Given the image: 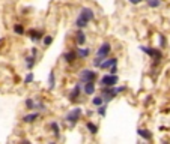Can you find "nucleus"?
Returning <instances> with one entry per match:
<instances>
[{
    "instance_id": "1",
    "label": "nucleus",
    "mask_w": 170,
    "mask_h": 144,
    "mask_svg": "<svg viewBox=\"0 0 170 144\" xmlns=\"http://www.w3.org/2000/svg\"><path fill=\"white\" fill-rule=\"evenodd\" d=\"M95 18V12L90 8H81L80 9V14L75 20V27L78 29H85L87 23H90Z\"/></svg>"
},
{
    "instance_id": "2",
    "label": "nucleus",
    "mask_w": 170,
    "mask_h": 144,
    "mask_svg": "<svg viewBox=\"0 0 170 144\" xmlns=\"http://www.w3.org/2000/svg\"><path fill=\"white\" fill-rule=\"evenodd\" d=\"M140 51L146 53L149 57H152V59L155 60L153 65H158L163 59V53L160 48H152V47H148V45H142V47H140Z\"/></svg>"
},
{
    "instance_id": "3",
    "label": "nucleus",
    "mask_w": 170,
    "mask_h": 144,
    "mask_svg": "<svg viewBox=\"0 0 170 144\" xmlns=\"http://www.w3.org/2000/svg\"><path fill=\"white\" fill-rule=\"evenodd\" d=\"M81 114H83V110H81L80 107H75V108H72V110H71L68 114L65 116V120L68 122L69 125H72V126H74L77 122L81 119Z\"/></svg>"
},
{
    "instance_id": "4",
    "label": "nucleus",
    "mask_w": 170,
    "mask_h": 144,
    "mask_svg": "<svg viewBox=\"0 0 170 144\" xmlns=\"http://www.w3.org/2000/svg\"><path fill=\"white\" fill-rule=\"evenodd\" d=\"M98 77V72H95L92 69H81L80 71V81L85 84V83H90V81H95Z\"/></svg>"
},
{
    "instance_id": "5",
    "label": "nucleus",
    "mask_w": 170,
    "mask_h": 144,
    "mask_svg": "<svg viewBox=\"0 0 170 144\" xmlns=\"http://www.w3.org/2000/svg\"><path fill=\"white\" fill-rule=\"evenodd\" d=\"M118 83H119V77L116 75V74H110V72L105 74V75L100 80V86H101V87H104V86L111 87V86H116Z\"/></svg>"
},
{
    "instance_id": "6",
    "label": "nucleus",
    "mask_w": 170,
    "mask_h": 144,
    "mask_svg": "<svg viewBox=\"0 0 170 144\" xmlns=\"http://www.w3.org/2000/svg\"><path fill=\"white\" fill-rule=\"evenodd\" d=\"M81 92H83V83L80 81V83H77L75 86H74V89L71 90V93H69V101L75 102L78 98H80V95H81Z\"/></svg>"
},
{
    "instance_id": "7",
    "label": "nucleus",
    "mask_w": 170,
    "mask_h": 144,
    "mask_svg": "<svg viewBox=\"0 0 170 144\" xmlns=\"http://www.w3.org/2000/svg\"><path fill=\"white\" fill-rule=\"evenodd\" d=\"M110 53H111V44L110 42H104L101 47L96 50V56H101V57L105 59V57H109Z\"/></svg>"
},
{
    "instance_id": "8",
    "label": "nucleus",
    "mask_w": 170,
    "mask_h": 144,
    "mask_svg": "<svg viewBox=\"0 0 170 144\" xmlns=\"http://www.w3.org/2000/svg\"><path fill=\"white\" fill-rule=\"evenodd\" d=\"M77 59H78V56H77V50H69V51H66V53L63 54V60H65L66 63H69V65H72Z\"/></svg>"
},
{
    "instance_id": "9",
    "label": "nucleus",
    "mask_w": 170,
    "mask_h": 144,
    "mask_svg": "<svg viewBox=\"0 0 170 144\" xmlns=\"http://www.w3.org/2000/svg\"><path fill=\"white\" fill-rule=\"evenodd\" d=\"M114 65H118V59L116 57H105L104 59V62L101 63V68L100 69H110L111 66H114Z\"/></svg>"
},
{
    "instance_id": "10",
    "label": "nucleus",
    "mask_w": 170,
    "mask_h": 144,
    "mask_svg": "<svg viewBox=\"0 0 170 144\" xmlns=\"http://www.w3.org/2000/svg\"><path fill=\"white\" fill-rule=\"evenodd\" d=\"M95 90H96V84H95V81H90V83H85L83 84V92L85 95H94Z\"/></svg>"
},
{
    "instance_id": "11",
    "label": "nucleus",
    "mask_w": 170,
    "mask_h": 144,
    "mask_svg": "<svg viewBox=\"0 0 170 144\" xmlns=\"http://www.w3.org/2000/svg\"><path fill=\"white\" fill-rule=\"evenodd\" d=\"M137 134L142 137V138H145L146 141H151V140H152V132H151L149 129H143V128H140V129H137Z\"/></svg>"
},
{
    "instance_id": "12",
    "label": "nucleus",
    "mask_w": 170,
    "mask_h": 144,
    "mask_svg": "<svg viewBox=\"0 0 170 144\" xmlns=\"http://www.w3.org/2000/svg\"><path fill=\"white\" fill-rule=\"evenodd\" d=\"M75 41H77V45H80V47H83V45L86 44V35H85V32H83L81 29L77 32Z\"/></svg>"
},
{
    "instance_id": "13",
    "label": "nucleus",
    "mask_w": 170,
    "mask_h": 144,
    "mask_svg": "<svg viewBox=\"0 0 170 144\" xmlns=\"http://www.w3.org/2000/svg\"><path fill=\"white\" fill-rule=\"evenodd\" d=\"M39 117V113L36 111V113H30V114H26L24 117H23V122L24 123H33L35 120H38Z\"/></svg>"
},
{
    "instance_id": "14",
    "label": "nucleus",
    "mask_w": 170,
    "mask_h": 144,
    "mask_svg": "<svg viewBox=\"0 0 170 144\" xmlns=\"http://www.w3.org/2000/svg\"><path fill=\"white\" fill-rule=\"evenodd\" d=\"M56 87V75H54V71H51L48 74V90H54Z\"/></svg>"
},
{
    "instance_id": "15",
    "label": "nucleus",
    "mask_w": 170,
    "mask_h": 144,
    "mask_svg": "<svg viewBox=\"0 0 170 144\" xmlns=\"http://www.w3.org/2000/svg\"><path fill=\"white\" fill-rule=\"evenodd\" d=\"M89 54H90V50H89V48H77V56H78V59H86Z\"/></svg>"
},
{
    "instance_id": "16",
    "label": "nucleus",
    "mask_w": 170,
    "mask_h": 144,
    "mask_svg": "<svg viewBox=\"0 0 170 144\" xmlns=\"http://www.w3.org/2000/svg\"><path fill=\"white\" fill-rule=\"evenodd\" d=\"M86 128H87V131L92 134V135H95V134H98V126L95 125L94 122H86Z\"/></svg>"
},
{
    "instance_id": "17",
    "label": "nucleus",
    "mask_w": 170,
    "mask_h": 144,
    "mask_svg": "<svg viewBox=\"0 0 170 144\" xmlns=\"http://www.w3.org/2000/svg\"><path fill=\"white\" fill-rule=\"evenodd\" d=\"M24 60H26V66L29 69H32L35 65H36V57H35V56H27Z\"/></svg>"
},
{
    "instance_id": "18",
    "label": "nucleus",
    "mask_w": 170,
    "mask_h": 144,
    "mask_svg": "<svg viewBox=\"0 0 170 144\" xmlns=\"http://www.w3.org/2000/svg\"><path fill=\"white\" fill-rule=\"evenodd\" d=\"M50 128L53 129V134L56 135V138H59L60 137V128H59V125H57V122H51Z\"/></svg>"
},
{
    "instance_id": "19",
    "label": "nucleus",
    "mask_w": 170,
    "mask_h": 144,
    "mask_svg": "<svg viewBox=\"0 0 170 144\" xmlns=\"http://www.w3.org/2000/svg\"><path fill=\"white\" fill-rule=\"evenodd\" d=\"M24 105L27 110H35V105H36V101H33L32 98H27L24 101Z\"/></svg>"
},
{
    "instance_id": "20",
    "label": "nucleus",
    "mask_w": 170,
    "mask_h": 144,
    "mask_svg": "<svg viewBox=\"0 0 170 144\" xmlns=\"http://www.w3.org/2000/svg\"><path fill=\"white\" fill-rule=\"evenodd\" d=\"M104 102H105V101H104V96H95L94 99H92V104H94L96 108H98L100 105H102Z\"/></svg>"
},
{
    "instance_id": "21",
    "label": "nucleus",
    "mask_w": 170,
    "mask_h": 144,
    "mask_svg": "<svg viewBox=\"0 0 170 144\" xmlns=\"http://www.w3.org/2000/svg\"><path fill=\"white\" fill-rule=\"evenodd\" d=\"M146 3H148L149 8L155 9V8H158V6L161 5V0H146Z\"/></svg>"
},
{
    "instance_id": "22",
    "label": "nucleus",
    "mask_w": 170,
    "mask_h": 144,
    "mask_svg": "<svg viewBox=\"0 0 170 144\" xmlns=\"http://www.w3.org/2000/svg\"><path fill=\"white\" fill-rule=\"evenodd\" d=\"M102 62H104V57H101V56H96V57H95L94 59V62H92V65H94L95 68H101V63Z\"/></svg>"
},
{
    "instance_id": "23",
    "label": "nucleus",
    "mask_w": 170,
    "mask_h": 144,
    "mask_svg": "<svg viewBox=\"0 0 170 144\" xmlns=\"http://www.w3.org/2000/svg\"><path fill=\"white\" fill-rule=\"evenodd\" d=\"M105 113H107V102H104L102 105H100V107H98V114H100L101 117H104V116H105Z\"/></svg>"
},
{
    "instance_id": "24",
    "label": "nucleus",
    "mask_w": 170,
    "mask_h": 144,
    "mask_svg": "<svg viewBox=\"0 0 170 144\" xmlns=\"http://www.w3.org/2000/svg\"><path fill=\"white\" fill-rule=\"evenodd\" d=\"M14 32L17 35H24V27L23 24H15L14 26Z\"/></svg>"
},
{
    "instance_id": "25",
    "label": "nucleus",
    "mask_w": 170,
    "mask_h": 144,
    "mask_svg": "<svg viewBox=\"0 0 170 144\" xmlns=\"http://www.w3.org/2000/svg\"><path fill=\"white\" fill-rule=\"evenodd\" d=\"M35 110H36V111H45V110H47V107H45V104H44V102L36 101V105H35Z\"/></svg>"
},
{
    "instance_id": "26",
    "label": "nucleus",
    "mask_w": 170,
    "mask_h": 144,
    "mask_svg": "<svg viewBox=\"0 0 170 144\" xmlns=\"http://www.w3.org/2000/svg\"><path fill=\"white\" fill-rule=\"evenodd\" d=\"M33 80H35V75L32 74V72H29V74L24 77V84H30Z\"/></svg>"
},
{
    "instance_id": "27",
    "label": "nucleus",
    "mask_w": 170,
    "mask_h": 144,
    "mask_svg": "<svg viewBox=\"0 0 170 144\" xmlns=\"http://www.w3.org/2000/svg\"><path fill=\"white\" fill-rule=\"evenodd\" d=\"M51 42H53V36H51V35H47V36L44 38V45L48 47V45H51Z\"/></svg>"
},
{
    "instance_id": "28",
    "label": "nucleus",
    "mask_w": 170,
    "mask_h": 144,
    "mask_svg": "<svg viewBox=\"0 0 170 144\" xmlns=\"http://www.w3.org/2000/svg\"><path fill=\"white\" fill-rule=\"evenodd\" d=\"M158 39H160V48H164V47H166V42H167V41H166V36H164V35H160Z\"/></svg>"
},
{
    "instance_id": "29",
    "label": "nucleus",
    "mask_w": 170,
    "mask_h": 144,
    "mask_svg": "<svg viewBox=\"0 0 170 144\" xmlns=\"http://www.w3.org/2000/svg\"><path fill=\"white\" fill-rule=\"evenodd\" d=\"M109 72H110V74H116V72H118V65H114V66H111V68L109 69Z\"/></svg>"
},
{
    "instance_id": "30",
    "label": "nucleus",
    "mask_w": 170,
    "mask_h": 144,
    "mask_svg": "<svg viewBox=\"0 0 170 144\" xmlns=\"http://www.w3.org/2000/svg\"><path fill=\"white\" fill-rule=\"evenodd\" d=\"M32 56H35V57L38 56V48H32Z\"/></svg>"
},
{
    "instance_id": "31",
    "label": "nucleus",
    "mask_w": 170,
    "mask_h": 144,
    "mask_svg": "<svg viewBox=\"0 0 170 144\" xmlns=\"http://www.w3.org/2000/svg\"><path fill=\"white\" fill-rule=\"evenodd\" d=\"M128 2H129V3H133V5H137V3H140L142 0H128Z\"/></svg>"
}]
</instances>
